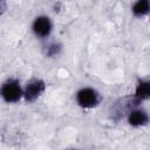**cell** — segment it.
<instances>
[{"mask_svg": "<svg viewBox=\"0 0 150 150\" xmlns=\"http://www.w3.org/2000/svg\"><path fill=\"white\" fill-rule=\"evenodd\" d=\"M0 97L4 102L13 104L23 97V87L16 79H7L0 86Z\"/></svg>", "mask_w": 150, "mask_h": 150, "instance_id": "obj_1", "label": "cell"}, {"mask_svg": "<svg viewBox=\"0 0 150 150\" xmlns=\"http://www.w3.org/2000/svg\"><path fill=\"white\" fill-rule=\"evenodd\" d=\"M75 101L83 109H93L101 102L100 93L93 87H82L75 94Z\"/></svg>", "mask_w": 150, "mask_h": 150, "instance_id": "obj_2", "label": "cell"}, {"mask_svg": "<svg viewBox=\"0 0 150 150\" xmlns=\"http://www.w3.org/2000/svg\"><path fill=\"white\" fill-rule=\"evenodd\" d=\"M46 82L42 79H30L23 87V100L28 103L36 101L46 90Z\"/></svg>", "mask_w": 150, "mask_h": 150, "instance_id": "obj_3", "label": "cell"}, {"mask_svg": "<svg viewBox=\"0 0 150 150\" xmlns=\"http://www.w3.org/2000/svg\"><path fill=\"white\" fill-rule=\"evenodd\" d=\"M32 32L39 39H47L53 32L52 19L45 14L38 15L32 22Z\"/></svg>", "mask_w": 150, "mask_h": 150, "instance_id": "obj_4", "label": "cell"}, {"mask_svg": "<svg viewBox=\"0 0 150 150\" xmlns=\"http://www.w3.org/2000/svg\"><path fill=\"white\" fill-rule=\"evenodd\" d=\"M127 122L130 127L141 128L145 127L149 123V114L141 107H135L128 111Z\"/></svg>", "mask_w": 150, "mask_h": 150, "instance_id": "obj_5", "label": "cell"}, {"mask_svg": "<svg viewBox=\"0 0 150 150\" xmlns=\"http://www.w3.org/2000/svg\"><path fill=\"white\" fill-rule=\"evenodd\" d=\"M150 97V82L148 80H139L136 84L134 93V101L136 104L148 100Z\"/></svg>", "mask_w": 150, "mask_h": 150, "instance_id": "obj_6", "label": "cell"}, {"mask_svg": "<svg viewBox=\"0 0 150 150\" xmlns=\"http://www.w3.org/2000/svg\"><path fill=\"white\" fill-rule=\"evenodd\" d=\"M150 2L148 0H138L131 7V13L136 18H143L149 13Z\"/></svg>", "mask_w": 150, "mask_h": 150, "instance_id": "obj_7", "label": "cell"}, {"mask_svg": "<svg viewBox=\"0 0 150 150\" xmlns=\"http://www.w3.org/2000/svg\"><path fill=\"white\" fill-rule=\"evenodd\" d=\"M61 49H62V46L59 42H50L46 46L45 54L48 57H54V56H57L61 53Z\"/></svg>", "mask_w": 150, "mask_h": 150, "instance_id": "obj_8", "label": "cell"}, {"mask_svg": "<svg viewBox=\"0 0 150 150\" xmlns=\"http://www.w3.org/2000/svg\"><path fill=\"white\" fill-rule=\"evenodd\" d=\"M2 9H4V8H2V4L0 2V15H1V13H2Z\"/></svg>", "mask_w": 150, "mask_h": 150, "instance_id": "obj_9", "label": "cell"}, {"mask_svg": "<svg viewBox=\"0 0 150 150\" xmlns=\"http://www.w3.org/2000/svg\"><path fill=\"white\" fill-rule=\"evenodd\" d=\"M73 150H75V149H73Z\"/></svg>", "mask_w": 150, "mask_h": 150, "instance_id": "obj_10", "label": "cell"}]
</instances>
